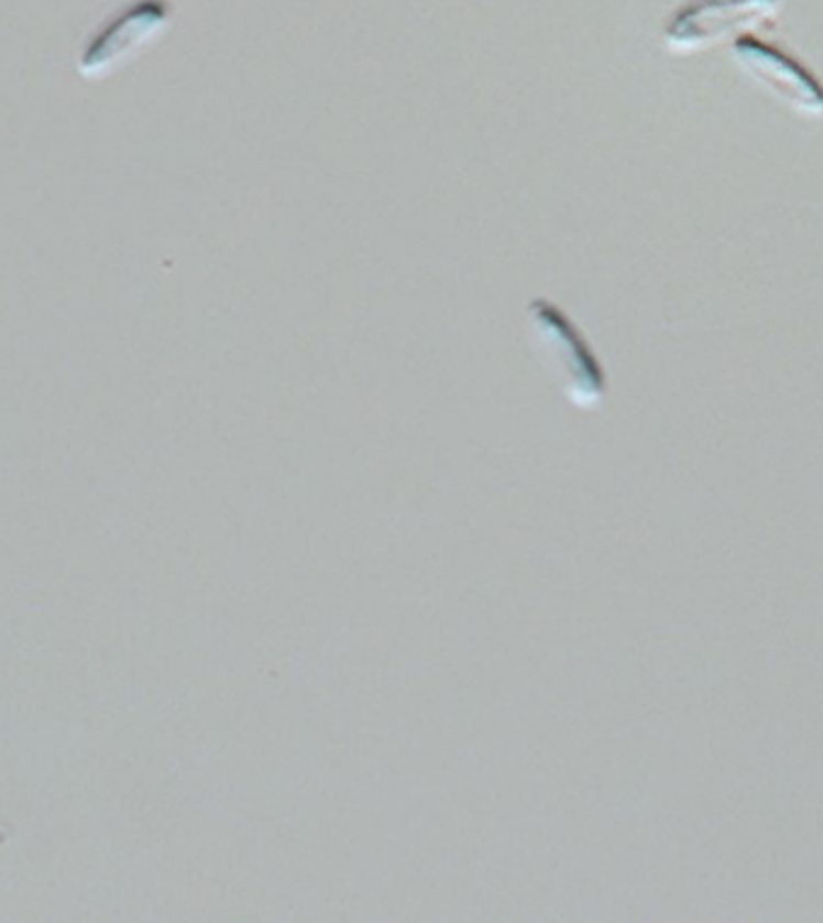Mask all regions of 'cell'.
Instances as JSON below:
<instances>
[{"instance_id": "6da1fadb", "label": "cell", "mask_w": 823, "mask_h": 923, "mask_svg": "<svg viewBox=\"0 0 823 923\" xmlns=\"http://www.w3.org/2000/svg\"><path fill=\"white\" fill-rule=\"evenodd\" d=\"M527 314H530L537 349L545 354V363L555 371L563 393L581 409L600 407L607 397V375L583 332L547 298H535L527 306Z\"/></svg>"}, {"instance_id": "7a4b0ae2", "label": "cell", "mask_w": 823, "mask_h": 923, "mask_svg": "<svg viewBox=\"0 0 823 923\" xmlns=\"http://www.w3.org/2000/svg\"><path fill=\"white\" fill-rule=\"evenodd\" d=\"M786 0H689L662 30L672 54H696L780 15Z\"/></svg>"}, {"instance_id": "3957f363", "label": "cell", "mask_w": 823, "mask_h": 923, "mask_svg": "<svg viewBox=\"0 0 823 923\" xmlns=\"http://www.w3.org/2000/svg\"><path fill=\"white\" fill-rule=\"evenodd\" d=\"M732 58L754 83L764 85L766 92L788 103L797 113H804L809 119L823 116V85L804 63L786 54L780 46L744 34L732 44Z\"/></svg>"}, {"instance_id": "277c9868", "label": "cell", "mask_w": 823, "mask_h": 923, "mask_svg": "<svg viewBox=\"0 0 823 923\" xmlns=\"http://www.w3.org/2000/svg\"><path fill=\"white\" fill-rule=\"evenodd\" d=\"M174 8L166 0H138L121 10L92 42L83 56L85 75H105L143 54L172 28Z\"/></svg>"}]
</instances>
